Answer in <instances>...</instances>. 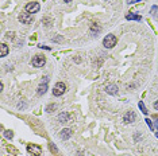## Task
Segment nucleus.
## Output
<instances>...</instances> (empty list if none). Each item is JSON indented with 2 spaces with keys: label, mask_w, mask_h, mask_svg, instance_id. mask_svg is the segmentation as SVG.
Instances as JSON below:
<instances>
[{
  "label": "nucleus",
  "mask_w": 158,
  "mask_h": 156,
  "mask_svg": "<svg viewBox=\"0 0 158 156\" xmlns=\"http://www.w3.org/2000/svg\"><path fill=\"white\" fill-rule=\"evenodd\" d=\"M116 42H118V38H116L113 34H108V35L103 39V45H104V47H107V49H112L113 46L116 45Z\"/></svg>",
  "instance_id": "nucleus-1"
},
{
  "label": "nucleus",
  "mask_w": 158,
  "mask_h": 156,
  "mask_svg": "<svg viewBox=\"0 0 158 156\" xmlns=\"http://www.w3.org/2000/svg\"><path fill=\"white\" fill-rule=\"evenodd\" d=\"M24 10H26V12H28V14H37V12L41 10V5L38 2H31V3H27Z\"/></svg>",
  "instance_id": "nucleus-2"
},
{
  "label": "nucleus",
  "mask_w": 158,
  "mask_h": 156,
  "mask_svg": "<svg viewBox=\"0 0 158 156\" xmlns=\"http://www.w3.org/2000/svg\"><path fill=\"white\" fill-rule=\"evenodd\" d=\"M65 90H66V85L64 82H57L56 86L53 88V94L56 97H59V96H62L65 93Z\"/></svg>",
  "instance_id": "nucleus-3"
},
{
  "label": "nucleus",
  "mask_w": 158,
  "mask_h": 156,
  "mask_svg": "<svg viewBox=\"0 0 158 156\" xmlns=\"http://www.w3.org/2000/svg\"><path fill=\"white\" fill-rule=\"evenodd\" d=\"M19 20L23 24H31L34 22V18H33V15L28 14V12H20V14H19Z\"/></svg>",
  "instance_id": "nucleus-4"
},
{
  "label": "nucleus",
  "mask_w": 158,
  "mask_h": 156,
  "mask_svg": "<svg viewBox=\"0 0 158 156\" xmlns=\"http://www.w3.org/2000/svg\"><path fill=\"white\" fill-rule=\"evenodd\" d=\"M45 63H46L45 55H35V57L33 58V61H31V65H33L34 67H42Z\"/></svg>",
  "instance_id": "nucleus-5"
},
{
  "label": "nucleus",
  "mask_w": 158,
  "mask_h": 156,
  "mask_svg": "<svg viewBox=\"0 0 158 156\" xmlns=\"http://www.w3.org/2000/svg\"><path fill=\"white\" fill-rule=\"evenodd\" d=\"M27 151L30 152L31 155H34V156H39L41 154H42V149H41V147H38L35 144H28L27 145Z\"/></svg>",
  "instance_id": "nucleus-6"
},
{
  "label": "nucleus",
  "mask_w": 158,
  "mask_h": 156,
  "mask_svg": "<svg viewBox=\"0 0 158 156\" xmlns=\"http://www.w3.org/2000/svg\"><path fill=\"white\" fill-rule=\"evenodd\" d=\"M58 121L59 123H70L72 121V116L66 112H62V113L58 114Z\"/></svg>",
  "instance_id": "nucleus-7"
},
{
  "label": "nucleus",
  "mask_w": 158,
  "mask_h": 156,
  "mask_svg": "<svg viewBox=\"0 0 158 156\" xmlns=\"http://www.w3.org/2000/svg\"><path fill=\"white\" fill-rule=\"evenodd\" d=\"M123 121L127 123V124L134 123V121H135V113H134V112H131V110H128L127 113L124 114V117H123Z\"/></svg>",
  "instance_id": "nucleus-8"
},
{
  "label": "nucleus",
  "mask_w": 158,
  "mask_h": 156,
  "mask_svg": "<svg viewBox=\"0 0 158 156\" xmlns=\"http://www.w3.org/2000/svg\"><path fill=\"white\" fill-rule=\"evenodd\" d=\"M72 135H73V132H72V129H69V128H66V129H62L61 132H59V137H61L62 140H68Z\"/></svg>",
  "instance_id": "nucleus-9"
},
{
  "label": "nucleus",
  "mask_w": 158,
  "mask_h": 156,
  "mask_svg": "<svg viewBox=\"0 0 158 156\" xmlns=\"http://www.w3.org/2000/svg\"><path fill=\"white\" fill-rule=\"evenodd\" d=\"M106 92L108 93V94H112V96L118 94V86H116L115 83H110V85H107Z\"/></svg>",
  "instance_id": "nucleus-10"
},
{
  "label": "nucleus",
  "mask_w": 158,
  "mask_h": 156,
  "mask_svg": "<svg viewBox=\"0 0 158 156\" xmlns=\"http://www.w3.org/2000/svg\"><path fill=\"white\" fill-rule=\"evenodd\" d=\"M37 92H38V94H41V96L45 94V93L47 92V77H45V82L41 83V85L38 86V90H37Z\"/></svg>",
  "instance_id": "nucleus-11"
},
{
  "label": "nucleus",
  "mask_w": 158,
  "mask_h": 156,
  "mask_svg": "<svg viewBox=\"0 0 158 156\" xmlns=\"http://www.w3.org/2000/svg\"><path fill=\"white\" fill-rule=\"evenodd\" d=\"M8 46L5 45V43H2L0 45V57H5V55L8 54Z\"/></svg>",
  "instance_id": "nucleus-12"
},
{
  "label": "nucleus",
  "mask_w": 158,
  "mask_h": 156,
  "mask_svg": "<svg viewBox=\"0 0 158 156\" xmlns=\"http://www.w3.org/2000/svg\"><path fill=\"white\" fill-rule=\"evenodd\" d=\"M126 19H127V20H141L142 18L139 16V15H135V14H131V12H130V14L126 15Z\"/></svg>",
  "instance_id": "nucleus-13"
},
{
  "label": "nucleus",
  "mask_w": 158,
  "mask_h": 156,
  "mask_svg": "<svg viewBox=\"0 0 158 156\" xmlns=\"http://www.w3.org/2000/svg\"><path fill=\"white\" fill-rule=\"evenodd\" d=\"M43 23H45V26H46V27H50V26L53 24V19H50L49 16H46L45 19H43Z\"/></svg>",
  "instance_id": "nucleus-14"
},
{
  "label": "nucleus",
  "mask_w": 158,
  "mask_h": 156,
  "mask_svg": "<svg viewBox=\"0 0 158 156\" xmlns=\"http://www.w3.org/2000/svg\"><path fill=\"white\" fill-rule=\"evenodd\" d=\"M7 149H8V152H11V154H14V155H18V154H19L18 149L15 148V147H12V145H8Z\"/></svg>",
  "instance_id": "nucleus-15"
},
{
  "label": "nucleus",
  "mask_w": 158,
  "mask_h": 156,
  "mask_svg": "<svg viewBox=\"0 0 158 156\" xmlns=\"http://www.w3.org/2000/svg\"><path fill=\"white\" fill-rule=\"evenodd\" d=\"M139 108H141V110H142V113L143 114H147V109H146V107H145V104H143V101H139Z\"/></svg>",
  "instance_id": "nucleus-16"
},
{
  "label": "nucleus",
  "mask_w": 158,
  "mask_h": 156,
  "mask_svg": "<svg viewBox=\"0 0 158 156\" xmlns=\"http://www.w3.org/2000/svg\"><path fill=\"white\" fill-rule=\"evenodd\" d=\"M56 108H57L56 104H50V105H47V107H46V112H49V113H50V112H53Z\"/></svg>",
  "instance_id": "nucleus-17"
},
{
  "label": "nucleus",
  "mask_w": 158,
  "mask_h": 156,
  "mask_svg": "<svg viewBox=\"0 0 158 156\" xmlns=\"http://www.w3.org/2000/svg\"><path fill=\"white\" fill-rule=\"evenodd\" d=\"M146 123H147V125L150 127V129L153 131V129H154V127H153V121H151L150 118H146Z\"/></svg>",
  "instance_id": "nucleus-18"
},
{
  "label": "nucleus",
  "mask_w": 158,
  "mask_h": 156,
  "mask_svg": "<svg viewBox=\"0 0 158 156\" xmlns=\"http://www.w3.org/2000/svg\"><path fill=\"white\" fill-rule=\"evenodd\" d=\"M5 136H7L8 139H12V136H14V133H12V131H7V132H5Z\"/></svg>",
  "instance_id": "nucleus-19"
},
{
  "label": "nucleus",
  "mask_w": 158,
  "mask_h": 156,
  "mask_svg": "<svg viewBox=\"0 0 158 156\" xmlns=\"http://www.w3.org/2000/svg\"><path fill=\"white\" fill-rule=\"evenodd\" d=\"M14 35H15L14 32H8V34H7V38H8V39H14Z\"/></svg>",
  "instance_id": "nucleus-20"
},
{
  "label": "nucleus",
  "mask_w": 158,
  "mask_h": 156,
  "mask_svg": "<svg viewBox=\"0 0 158 156\" xmlns=\"http://www.w3.org/2000/svg\"><path fill=\"white\" fill-rule=\"evenodd\" d=\"M141 0H127V3L128 4H134V3H139Z\"/></svg>",
  "instance_id": "nucleus-21"
},
{
  "label": "nucleus",
  "mask_w": 158,
  "mask_h": 156,
  "mask_svg": "<svg viewBox=\"0 0 158 156\" xmlns=\"http://www.w3.org/2000/svg\"><path fill=\"white\" fill-rule=\"evenodd\" d=\"M49 147H50V149H52V151H54V152H56V154H57V148H56V145H53V144H50Z\"/></svg>",
  "instance_id": "nucleus-22"
},
{
  "label": "nucleus",
  "mask_w": 158,
  "mask_h": 156,
  "mask_svg": "<svg viewBox=\"0 0 158 156\" xmlns=\"http://www.w3.org/2000/svg\"><path fill=\"white\" fill-rule=\"evenodd\" d=\"M151 12H153V15H157V12H158V8H157V7H153V10H151Z\"/></svg>",
  "instance_id": "nucleus-23"
},
{
  "label": "nucleus",
  "mask_w": 158,
  "mask_h": 156,
  "mask_svg": "<svg viewBox=\"0 0 158 156\" xmlns=\"http://www.w3.org/2000/svg\"><path fill=\"white\" fill-rule=\"evenodd\" d=\"M151 118H153V120H158V114H153Z\"/></svg>",
  "instance_id": "nucleus-24"
},
{
  "label": "nucleus",
  "mask_w": 158,
  "mask_h": 156,
  "mask_svg": "<svg viewBox=\"0 0 158 156\" xmlns=\"http://www.w3.org/2000/svg\"><path fill=\"white\" fill-rule=\"evenodd\" d=\"M154 108H156V109H157V110H158V100H157V101H156V102H154Z\"/></svg>",
  "instance_id": "nucleus-25"
},
{
  "label": "nucleus",
  "mask_w": 158,
  "mask_h": 156,
  "mask_svg": "<svg viewBox=\"0 0 158 156\" xmlns=\"http://www.w3.org/2000/svg\"><path fill=\"white\" fill-rule=\"evenodd\" d=\"M64 2H65V3H70L72 0H64Z\"/></svg>",
  "instance_id": "nucleus-26"
},
{
  "label": "nucleus",
  "mask_w": 158,
  "mask_h": 156,
  "mask_svg": "<svg viewBox=\"0 0 158 156\" xmlns=\"http://www.w3.org/2000/svg\"><path fill=\"white\" fill-rule=\"evenodd\" d=\"M157 137H158V133H157Z\"/></svg>",
  "instance_id": "nucleus-27"
}]
</instances>
